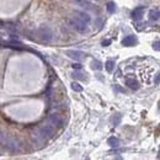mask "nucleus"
Segmentation results:
<instances>
[{
    "instance_id": "f257e3e1",
    "label": "nucleus",
    "mask_w": 160,
    "mask_h": 160,
    "mask_svg": "<svg viewBox=\"0 0 160 160\" xmlns=\"http://www.w3.org/2000/svg\"><path fill=\"white\" fill-rule=\"evenodd\" d=\"M69 21V25L74 28V30H77L78 32L80 33H84V32H86L88 31V23L86 22H84L83 20H80L79 18H77V16H73L72 19L68 20Z\"/></svg>"
},
{
    "instance_id": "f03ea898",
    "label": "nucleus",
    "mask_w": 160,
    "mask_h": 160,
    "mask_svg": "<svg viewBox=\"0 0 160 160\" xmlns=\"http://www.w3.org/2000/svg\"><path fill=\"white\" fill-rule=\"evenodd\" d=\"M38 37H39V39L42 41V42H46V43H48V42H50L52 41V37H53V32H52V30H50V27L49 26H41L39 28H38Z\"/></svg>"
},
{
    "instance_id": "7ed1b4c3",
    "label": "nucleus",
    "mask_w": 160,
    "mask_h": 160,
    "mask_svg": "<svg viewBox=\"0 0 160 160\" xmlns=\"http://www.w3.org/2000/svg\"><path fill=\"white\" fill-rule=\"evenodd\" d=\"M1 143L4 145H6V149L9 150V151H18L20 149V144H19V142L16 140L15 138L12 137H6V140H1Z\"/></svg>"
},
{
    "instance_id": "20e7f679",
    "label": "nucleus",
    "mask_w": 160,
    "mask_h": 160,
    "mask_svg": "<svg viewBox=\"0 0 160 160\" xmlns=\"http://www.w3.org/2000/svg\"><path fill=\"white\" fill-rule=\"evenodd\" d=\"M39 131L42 133V136L45 137V139L47 138H52L56 133V129H54V126L53 124H42L39 127Z\"/></svg>"
},
{
    "instance_id": "39448f33",
    "label": "nucleus",
    "mask_w": 160,
    "mask_h": 160,
    "mask_svg": "<svg viewBox=\"0 0 160 160\" xmlns=\"http://www.w3.org/2000/svg\"><path fill=\"white\" fill-rule=\"evenodd\" d=\"M65 54L68 56L69 58H72V59H74V61H81V59H84V58L86 57V54L84 52H80V50H74V49H68L65 52Z\"/></svg>"
},
{
    "instance_id": "423d86ee",
    "label": "nucleus",
    "mask_w": 160,
    "mask_h": 160,
    "mask_svg": "<svg viewBox=\"0 0 160 160\" xmlns=\"http://www.w3.org/2000/svg\"><path fill=\"white\" fill-rule=\"evenodd\" d=\"M31 139H32V142L35 143V144H38V143H41V142L45 140V137L42 136L39 128H36V129H33V131L31 132Z\"/></svg>"
},
{
    "instance_id": "0eeeda50",
    "label": "nucleus",
    "mask_w": 160,
    "mask_h": 160,
    "mask_svg": "<svg viewBox=\"0 0 160 160\" xmlns=\"http://www.w3.org/2000/svg\"><path fill=\"white\" fill-rule=\"evenodd\" d=\"M73 3H75L78 6L83 7V9L85 10H92L94 9V4H92L91 1H89V0H72Z\"/></svg>"
},
{
    "instance_id": "6e6552de",
    "label": "nucleus",
    "mask_w": 160,
    "mask_h": 160,
    "mask_svg": "<svg viewBox=\"0 0 160 160\" xmlns=\"http://www.w3.org/2000/svg\"><path fill=\"white\" fill-rule=\"evenodd\" d=\"M48 122L50 124H53V126H58V124H62L63 123L59 113H57V112H52V113L48 116Z\"/></svg>"
},
{
    "instance_id": "1a4fd4ad",
    "label": "nucleus",
    "mask_w": 160,
    "mask_h": 160,
    "mask_svg": "<svg viewBox=\"0 0 160 160\" xmlns=\"http://www.w3.org/2000/svg\"><path fill=\"white\" fill-rule=\"evenodd\" d=\"M144 10H145V6H138V7H136V9L132 11V18L134 20H140L143 14H144Z\"/></svg>"
},
{
    "instance_id": "9d476101",
    "label": "nucleus",
    "mask_w": 160,
    "mask_h": 160,
    "mask_svg": "<svg viewBox=\"0 0 160 160\" xmlns=\"http://www.w3.org/2000/svg\"><path fill=\"white\" fill-rule=\"evenodd\" d=\"M73 15L77 16V18H79L80 20H83L84 22H86V23H89V22L91 21V18L89 16V14H86L85 11H79V10H77V11H74Z\"/></svg>"
},
{
    "instance_id": "9b49d317",
    "label": "nucleus",
    "mask_w": 160,
    "mask_h": 160,
    "mask_svg": "<svg viewBox=\"0 0 160 160\" xmlns=\"http://www.w3.org/2000/svg\"><path fill=\"white\" fill-rule=\"evenodd\" d=\"M136 36H133V35H129L127 37H124L122 39V46H126V47H131L133 46L134 43H136Z\"/></svg>"
},
{
    "instance_id": "f8f14e48",
    "label": "nucleus",
    "mask_w": 160,
    "mask_h": 160,
    "mask_svg": "<svg viewBox=\"0 0 160 160\" xmlns=\"http://www.w3.org/2000/svg\"><path fill=\"white\" fill-rule=\"evenodd\" d=\"M126 85H127L129 89H132V90H138V89L140 88L139 83H138L137 80L132 79V78H128L127 80H126Z\"/></svg>"
},
{
    "instance_id": "ddd939ff",
    "label": "nucleus",
    "mask_w": 160,
    "mask_h": 160,
    "mask_svg": "<svg viewBox=\"0 0 160 160\" xmlns=\"http://www.w3.org/2000/svg\"><path fill=\"white\" fill-rule=\"evenodd\" d=\"M107 144L110 145L111 148H117L120 145V140H118V138H116V137H110L107 139Z\"/></svg>"
},
{
    "instance_id": "4468645a",
    "label": "nucleus",
    "mask_w": 160,
    "mask_h": 160,
    "mask_svg": "<svg viewBox=\"0 0 160 160\" xmlns=\"http://www.w3.org/2000/svg\"><path fill=\"white\" fill-rule=\"evenodd\" d=\"M149 19H150L151 21H158V20L160 19V11H159L158 9L150 10V12H149Z\"/></svg>"
},
{
    "instance_id": "2eb2a0df",
    "label": "nucleus",
    "mask_w": 160,
    "mask_h": 160,
    "mask_svg": "<svg viewBox=\"0 0 160 160\" xmlns=\"http://www.w3.org/2000/svg\"><path fill=\"white\" fill-rule=\"evenodd\" d=\"M121 120H122V115L121 113H116L115 116L111 117V122L113 126H118L121 123Z\"/></svg>"
},
{
    "instance_id": "dca6fc26",
    "label": "nucleus",
    "mask_w": 160,
    "mask_h": 160,
    "mask_svg": "<svg viewBox=\"0 0 160 160\" xmlns=\"http://www.w3.org/2000/svg\"><path fill=\"white\" fill-rule=\"evenodd\" d=\"M115 61H107L106 63H105V68H106V70L108 72V73H112L113 72V69H115Z\"/></svg>"
},
{
    "instance_id": "f3484780",
    "label": "nucleus",
    "mask_w": 160,
    "mask_h": 160,
    "mask_svg": "<svg viewBox=\"0 0 160 160\" xmlns=\"http://www.w3.org/2000/svg\"><path fill=\"white\" fill-rule=\"evenodd\" d=\"M91 68L94 70H101L102 69V64H101V62H99V61H92L91 62Z\"/></svg>"
},
{
    "instance_id": "a211bd4d",
    "label": "nucleus",
    "mask_w": 160,
    "mask_h": 160,
    "mask_svg": "<svg viewBox=\"0 0 160 160\" xmlns=\"http://www.w3.org/2000/svg\"><path fill=\"white\" fill-rule=\"evenodd\" d=\"M106 9H107V11L110 14H113L115 10H116V4L113 1H108L107 5H106Z\"/></svg>"
},
{
    "instance_id": "6ab92c4d",
    "label": "nucleus",
    "mask_w": 160,
    "mask_h": 160,
    "mask_svg": "<svg viewBox=\"0 0 160 160\" xmlns=\"http://www.w3.org/2000/svg\"><path fill=\"white\" fill-rule=\"evenodd\" d=\"M72 89L75 91V92H81L83 91V86L80 85V84H78V83H72Z\"/></svg>"
},
{
    "instance_id": "aec40b11",
    "label": "nucleus",
    "mask_w": 160,
    "mask_h": 160,
    "mask_svg": "<svg viewBox=\"0 0 160 160\" xmlns=\"http://www.w3.org/2000/svg\"><path fill=\"white\" fill-rule=\"evenodd\" d=\"M72 77H73L74 79H78V80H84V79H85L84 74H81L80 72H74V73L72 74Z\"/></svg>"
},
{
    "instance_id": "412c9836",
    "label": "nucleus",
    "mask_w": 160,
    "mask_h": 160,
    "mask_svg": "<svg viewBox=\"0 0 160 160\" xmlns=\"http://www.w3.org/2000/svg\"><path fill=\"white\" fill-rule=\"evenodd\" d=\"M72 66H73V69H74V70H80V69L83 68V65H81L80 63H74Z\"/></svg>"
},
{
    "instance_id": "4be33fe9",
    "label": "nucleus",
    "mask_w": 160,
    "mask_h": 160,
    "mask_svg": "<svg viewBox=\"0 0 160 160\" xmlns=\"http://www.w3.org/2000/svg\"><path fill=\"white\" fill-rule=\"evenodd\" d=\"M153 48L155 50H160V41H155L153 43Z\"/></svg>"
},
{
    "instance_id": "5701e85b",
    "label": "nucleus",
    "mask_w": 160,
    "mask_h": 160,
    "mask_svg": "<svg viewBox=\"0 0 160 160\" xmlns=\"http://www.w3.org/2000/svg\"><path fill=\"white\" fill-rule=\"evenodd\" d=\"M154 84L155 85H158V84H160V72L155 75V78H154Z\"/></svg>"
},
{
    "instance_id": "b1692460",
    "label": "nucleus",
    "mask_w": 160,
    "mask_h": 160,
    "mask_svg": "<svg viewBox=\"0 0 160 160\" xmlns=\"http://www.w3.org/2000/svg\"><path fill=\"white\" fill-rule=\"evenodd\" d=\"M111 45V39H105L102 41V46L104 47H107V46H110Z\"/></svg>"
},
{
    "instance_id": "393cba45",
    "label": "nucleus",
    "mask_w": 160,
    "mask_h": 160,
    "mask_svg": "<svg viewBox=\"0 0 160 160\" xmlns=\"http://www.w3.org/2000/svg\"><path fill=\"white\" fill-rule=\"evenodd\" d=\"M158 158H159V159H160V151H159V154H158Z\"/></svg>"
}]
</instances>
